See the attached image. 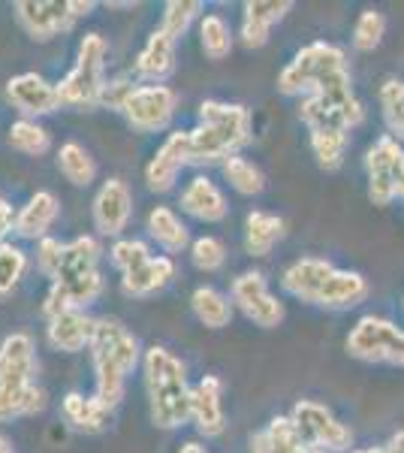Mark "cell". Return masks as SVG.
<instances>
[{"label": "cell", "instance_id": "1", "mask_svg": "<svg viewBox=\"0 0 404 453\" xmlns=\"http://www.w3.org/2000/svg\"><path fill=\"white\" fill-rule=\"evenodd\" d=\"M88 354H91L94 366V396L115 411L121 405L124 393H127V378L142 363L145 350L121 320L97 318V330H94V342Z\"/></svg>", "mask_w": 404, "mask_h": 453}, {"label": "cell", "instance_id": "2", "mask_svg": "<svg viewBox=\"0 0 404 453\" xmlns=\"http://www.w3.org/2000/svg\"><path fill=\"white\" fill-rule=\"evenodd\" d=\"M145 396L151 423L164 433L181 429L190 420V384L187 366L164 345H151L142 354Z\"/></svg>", "mask_w": 404, "mask_h": 453}, {"label": "cell", "instance_id": "3", "mask_svg": "<svg viewBox=\"0 0 404 453\" xmlns=\"http://www.w3.org/2000/svg\"><path fill=\"white\" fill-rule=\"evenodd\" d=\"M196 119L200 124L190 130V164L194 166L224 164L254 140L251 109L241 104L202 100Z\"/></svg>", "mask_w": 404, "mask_h": 453}, {"label": "cell", "instance_id": "4", "mask_svg": "<svg viewBox=\"0 0 404 453\" xmlns=\"http://www.w3.org/2000/svg\"><path fill=\"white\" fill-rule=\"evenodd\" d=\"M46 408V393L36 384V345L27 333L0 342V423L34 418Z\"/></svg>", "mask_w": 404, "mask_h": 453}, {"label": "cell", "instance_id": "5", "mask_svg": "<svg viewBox=\"0 0 404 453\" xmlns=\"http://www.w3.org/2000/svg\"><path fill=\"white\" fill-rule=\"evenodd\" d=\"M299 119L305 121L308 130H338V134H350L354 127L365 121V106L354 91V79L350 70L335 73L326 79L317 91L302 97L299 104Z\"/></svg>", "mask_w": 404, "mask_h": 453}, {"label": "cell", "instance_id": "6", "mask_svg": "<svg viewBox=\"0 0 404 453\" xmlns=\"http://www.w3.org/2000/svg\"><path fill=\"white\" fill-rule=\"evenodd\" d=\"M106 40L103 34H85L79 40L76 49V64L67 76L57 82V94H61V104L70 109H100V94L106 85Z\"/></svg>", "mask_w": 404, "mask_h": 453}, {"label": "cell", "instance_id": "7", "mask_svg": "<svg viewBox=\"0 0 404 453\" xmlns=\"http://www.w3.org/2000/svg\"><path fill=\"white\" fill-rule=\"evenodd\" d=\"M347 70V55L344 49H338L335 42H326V40H314L308 46L299 49L293 55V61L286 64L278 76V91L284 97H308L314 94L317 88L332 79L335 73Z\"/></svg>", "mask_w": 404, "mask_h": 453}, {"label": "cell", "instance_id": "8", "mask_svg": "<svg viewBox=\"0 0 404 453\" xmlns=\"http://www.w3.org/2000/svg\"><path fill=\"white\" fill-rule=\"evenodd\" d=\"M344 348L362 363H389V366L404 369V330L380 314L359 318L354 330L347 333Z\"/></svg>", "mask_w": 404, "mask_h": 453}, {"label": "cell", "instance_id": "9", "mask_svg": "<svg viewBox=\"0 0 404 453\" xmlns=\"http://www.w3.org/2000/svg\"><path fill=\"white\" fill-rule=\"evenodd\" d=\"M290 420H293V426H296V433L302 435L308 450L350 453V448H354V433H350V426L338 420L323 402L299 399L296 405L290 408Z\"/></svg>", "mask_w": 404, "mask_h": 453}, {"label": "cell", "instance_id": "10", "mask_svg": "<svg viewBox=\"0 0 404 453\" xmlns=\"http://www.w3.org/2000/svg\"><path fill=\"white\" fill-rule=\"evenodd\" d=\"M404 142L384 134L365 151V175H369V200L374 206H393L401 194Z\"/></svg>", "mask_w": 404, "mask_h": 453}, {"label": "cell", "instance_id": "11", "mask_svg": "<svg viewBox=\"0 0 404 453\" xmlns=\"http://www.w3.org/2000/svg\"><path fill=\"white\" fill-rule=\"evenodd\" d=\"M103 294V275L97 269H61L55 281H49V294L42 299V314L57 318L64 311H88Z\"/></svg>", "mask_w": 404, "mask_h": 453}, {"label": "cell", "instance_id": "12", "mask_svg": "<svg viewBox=\"0 0 404 453\" xmlns=\"http://www.w3.org/2000/svg\"><path fill=\"white\" fill-rule=\"evenodd\" d=\"M230 299L254 326H260V330H275V326H281L286 318L284 303L271 294L266 275L256 273V269L241 273L239 279H232Z\"/></svg>", "mask_w": 404, "mask_h": 453}, {"label": "cell", "instance_id": "13", "mask_svg": "<svg viewBox=\"0 0 404 453\" xmlns=\"http://www.w3.org/2000/svg\"><path fill=\"white\" fill-rule=\"evenodd\" d=\"M179 112V94L169 85H136L124 106V119L139 134H160Z\"/></svg>", "mask_w": 404, "mask_h": 453}, {"label": "cell", "instance_id": "14", "mask_svg": "<svg viewBox=\"0 0 404 453\" xmlns=\"http://www.w3.org/2000/svg\"><path fill=\"white\" fill-rule=\"evenodd\" d=\"M12 16L34 42H51L55 36L70 34L76 25L70 0H19L12 4Z\"/></svg>", "mask_w": 404, "mask_h": 453}, {"label": "cell", "instance_id": "15", "mask_svg": "<svg viewBox=\"0 0 404 453\" xmlns=\"http://www.w3.org/2000/svg\"><path fill=\"white\" fill-rule=\"evenodd\" d=\"M185 166H190V130H172L145 164V185L154 194H169Z\"/></svg>", "mask_w": 404, "mask_h": 453}, {"label": "cell", "instance_id": "16", "mask_svg": "<svg viewBox=\"0 0 404 453\" xmlns=\"http://www.w3.org/2000/svg\"><path fill=\"white\" fill-rule=\"evenodd\" d=\"M130 215H133V194H130L127 181L118 179V175L106 179L100 185V191L94 194V206H91V218L97 233L109 239H121V233L130 224Z\"/></svg>", "mask_w": 404, "mask_h": 453}, {"label": "cell", "instance_id": "17", "mask_svg": "<svg viewBox=\"0 0 404 453\" xmlns=\"http://www.w3.org/2000/svg\"><path fill=\"white\" fill-rule=\"evenodd\" d=\"M6 100L21 112V119H42V115L57 112L61 104V94L57 85L49 82L40 73H19L6 82Z\"/></svg>", "mask_w": 404, "mask_h": 453}, {"label": "cell", "instance_id": "18", "mask_svg": "<svg viewBox=\"0 0 404 453\" xmlns=\"http://www.w3.org/2000/svg\"><path fill=\"white\" fill-rule=\"evenodd\" d=\"M190 423L205 438H217L226 429L224 414V381L217 375H202L190 387Z\"/></svg>", "mask_w": 404, "mask_h": 453}, {"label": "cell", "instance_id": "19", "mask_svg": "<svg viewBox=\"0 0 404 453\" xmlns=\"http://www.w3.org/2000/svg\"><path fill=\"white\" fill-rule=\"evenodd\" d=\"M286 12H293V0H248L241 6L239 40L245 49H263L275 25H281Z\"/></svg>", "mask_w": 404, "mask_h": 453}, {"label": "cell", "instance_id": "20", "mask_svg": "<svg viewBox=\"0 0 404 453\" xmlns=\"http://www.w3.org/2000/svg\"><path fill=\"white\" fill-rule=\"evenodd\" d=\"M335 263L323 260V257H299L284 269L281 275V288L284 294H290L293 299H302L308 305H317V299L326 288V281L332 279Z\"/></svg>", "mask_w": 404, "mask_h": 453}, {"label": "cell", "instance_id": "21", "mask_svg": "<svg viewBox=\"0 0 404 453\" xmlns=\"http://www.w3.org/2000/svg\"><path fill=\"white\" fill-rule=\"evenodd\" d=\"M181 211H187L190 218L202 224H220L230 215V203H226L224 191L217 188V181H211L209 175H194L185 185V191L179 196Z\"/></svg>", "mask_w": 404, "mask_h": 453}, {"label": "cell", "instance_id": "22", "mask_svg": "<svg viewBox=\"0 0 404 453\" xmlns=\"http://www.w3.org/2000/svg\"><path fill=\"white\" fill-rule=\"evenodd\" d=\"M94 330H97V318L88 311H64L57 318L46 320V339L49 345L61 354H79L88 350L94 342Z\"/></svg>", "mask_w": 404, "mask_h": 453}, {"label": "cell", "instance_id": "23", "mask_svg": "<svg viewBox=\"0 0 404 453\" xmlns=\"http://www.w3.org/2000/svg\"><path fill=\"white\" fill-rule=\"evenodd\" d=\"M175 46H179V42H175L172 36H166L160 27H154L133 61L136 76L142 79L145 85H164L175 73Z\"/></svg>", "mask_w": 404, "mask_h": 453}, {"label": "cell", "instance_id": "24", "mask_svg": "<svg viewBox=\"0 0 404 453\" xmlns=\"http://www.w3.org/2000/svg\"><path fill=\"white\" fill-rule=\"evenodd\" d=\"M57 215H61L57 196L51 191H36L31 200L16 211V233L21 239L40 242V239L49 236V230L57 221Z\"/></svg>", "mask_w": 404, "mask_h": 453}, {"label": "cell", "instance_id": "25", "mask_svg": "<svg viewBox=\"0 0 404 453\" xmlns=\"http://www.w3.org/2000/svg\"><path fill=\"white\" fill-rule=\"evenodd\" d=\"M172 279H175V260L169 257V254H154L151 260H145L133 273L121 275V294L133 296V299H145V296L160 294Z\"/></svg>", "mask_w": 404, "mask_h": 453}, {"label": "cell", "instance_id": "26", "mask_svg": "<svg viewBox=\"0 0 404 453\" xmlns=\"http://www.w3.org/2000/svg\"><path fill=\"white\" fill-rule=\"evenodd\" d=\"M61 414L76 433H85V435L103 433V429L112 423V408L103 405L97 396H85V393H76V390L61 399Z\"/></svg>", "mask_w": 404, "mask_h": 453}, {"label": "cell", "instance_id": "27", "mask_svg": "<svg viewBox=\"0 0 404 453\" xmlns=\"http://www.w3.org/2000/svg\"><path fill=\"white\" fill-rule=\"evenodd\" d=\"M365 296H369V281H365L362 273H354V269H335L332 279L326 281V288H323V294L317 299V309L344 311V309L359 305Z\"/></svg>", "mask_w": 404, "mask_h": 453}, {"label": "cell", "instance_id": "28", "mask_svg": "<svg viewBox=\"0 0 404 453\" xmlns=\"http://www.w3.org/2000/svg\"><path fill=\"white\" fill-rule=\"evenodd\" d=\"M145 230H149V236L157 242L164 251L172 257V254H181L185 248H190V230L187 224L179 218V211L172 206H154L149 211V218H145Z\"/></svg>", "mask_w": 404, "mask_h": 453}, {"label": "cell", "instance_id": "29", "mask_svg": "<svg viewBox=\"0 0 404 453\" xmlns=\"http://www.w3.org/2000/svg\"><path fill=\"white\" fill-rule=\"evenodd\" d=\"M286 224L281 215H271V211L254 209L245 218V251L251 257H269L271 248L284 239Z\"/></svg>", "mask_w": 404, "mask_h": 453}, {"label": "cell", "instance_id": "30", "mask_svg": "<svg viewBox=\"0 0 404 453\" xmlns=\"http://www.w3.org/2000/svg\"><path fill=\"white\" fill-rule=\"evenodd\" d=\"M251 453H308L302 435L296 433L290 414H278L251 438Z\"/></svg>", "mask_w": 404, "mask_h": 453}, {"label": "cell", "instance_id": "31", "mask_svg": "<svg viewBox=\"0 0 404 453\" xmlns=\"http://www.w3.org/2000/svg\"><path fill=\"white\" fill-rule=\"evenodd\" d=\"M190 311H194V318L200 320L202 326H209V330H224V326H230L236 305H232V299L226 294H220L217 288L200 284V288L190 294Z\"/></svg>", "mask_w": 404, "mask_h": 453}, {"label": "cell", "instance_id": "32", "mask_svg": "<svg viewBox=\"0 0 404 453\" xmlns=\"http://www.w3.org/2000/svg\"><path fill=\"white\" fill-rule=\"evenodd\" d=\"M57 170H61V175L72 188H88L97 179V160H94V155L82 142L70 140L57 149Z\"/></svg>", "mask_w": 404, "mask_h": 453}, {"label": "cell", "instance_id": "33", "mask_svg": "<svg viewBox=\"0 0 404 453\" xmlns=\"http://www.w3.org/2000/svg\"><path fill=\"white\" fill-rule=\"evenodd\" d=\"M220 173H224V179L230 181L232 191L241 196H260L266 191V175H263V170L254 164V160H248L241 155L226 157L224 164H220Z\"/></svg>", "mask_w": 404, "mask_h": 453}, {"label": "cell", "instance_id": "34", "mask_svg": "<svg viewBox=\"0 0 404 453\" xmlns=\"http://www.w3.org/2000/svg\"><path fill=\"white\" fill-rule=\"evenodd\" d=\"M232 42L236 36L230 31V21H226L220 12H205L200 21V49L209 61H224L226 55L232 52Z\"/></svg>", "mask_w": 404, "mask_h": 453}, {"label": "cell", "instance_id": "35", "mask_svg": "<svg viewBox=\"0 0 404 453\" xmlns=\"http://www.w3.org/2000/svg\"><path fill=\"white\" fill-rule=\"evenodd\" d=\"M6 142H10L12 151L27 157H42L51 149V134L42 127L40 121L34 119H19L10 124V134H6Z\"/></svg>", "mask_w": 404, "mask_h": 453}, {"label": "cell", "instance_id": "36", "mask_svg": "<svg viewBox=\"0 0 404 453\" xmlns=\"http://www.w3.org/2000/svg\"><path fill=\"white\" fill-rule=\"evenodd\" d=\"M308 142H311V151H314V157H317L320 170H326V173L341 170L344 155H347V142H350L347 134H338V130H311Z\"/></svg>", "mask_w": 404, "mask_h": 453}, {"label": "cell", "instance_id": "37", "mask_svg": "<svg viewBox=\"0 0 404 453\" xmlns=\"http://www.w3.org/2000/svg\"><path fill=\"white\" fill-rule=\"evenodd\" d=\"M202 12V4L200 0H169L164 4V16H160V31L166 36H172L175 42L181 40L190 25H194V19Z\"/></svg>", "mask_w": 404, "mask_h": 453}, {"label": "cell", "instance_id": "38", "mask_svg": "<svg viewBox=\"0 0 404 453\" xmlns=\"http://www.w3.org/2000/svg\"><path fill=\"white\" fill-rule=\"evenodd\" d=\"M380 109H384V121L393 130V136L404 142V79L384 82V88H380Z\"/></svg>", "mask_w": 404, "mask_h": 453}, {"label": "cell", "instance_id": "39", "mask_svg": "<svg viewBox=\"0 0 404 453\" xmlns=\"http://www.w3.org/2000/svg\"><path fill=\"white\" fill-rule=\"evenodd\" d=\"M27 273V254L12 242H0V296L12 294Z\"/></svg>", "mask_w": 404, "mask_h": 453}, {"label": "cell", "instance_id": "40", "mask_svg": "<svg viewBox=\"0 0 404 453\" xmlns=\"http://www.w3.org/2000/svg\"><path fill=\"white\" fill-rule=\"evenodd\" d=\"M151 257H154L149 242H142V239H115L112 248H109V260H112V266L118 269L121 275L133 273V269H139Z\"/></svg>", "mask_w": 404, "mask_h": 453}, {"label": "cell", "instance_id": "41", "mask_svg": "<svg viewBox=\"0 0 404 453\" xmlns=\"http://www.w3.org/2000/svg\"><path fill=\"white\" fill-rule=\"evenodd\" d=\"M386 34V19L377 10H362L354 25V46L359 52H374V49L384 42Z\"/></svg>", "mask_w": 404, "mask_h": 453}, {"label": "cell", "instance_id": "42", "mask_svg": "<svg viewBox=\"0 0 404 453\" xmlns=\"http://www.w3.org/2000/svg\"><path fill=\"white\" fill-rule=\"evenodd\" d=\"M190 263H194L200 273H217L226 263V245L217 236H200L190 245Z\"/></svg>", "mask_w": 404, "mask_h": 453}, {"label": "cell", "instance_id": "43", "mask_svg": "<svg viewBox=\"0 0 404 453\" xmlns=\"http://www.w3.org/2000/svg\"><path fill=\"white\" fill-rule=\"evenodd\" d=\"M64 248H67V242L51 239V236L36 242V269H40L42 279L55 281L57 269H61V260H64Z\"/></svg>", "mask_w": 404, "mask_h": 453}, {"label": "cell", "instance_id": "44", "mask_svg": "<svg viewBox=\"0 0 404 453\" xmlns=\"http://www.w3.org/2000/svg\"><path fill=\"white\" fill-rule=\"evenodd\" d=\"M136 91L133 79H109L106 85H103V94H100V109H112V112H124V106H127L130 94Z\"/></svg>", "mask_w": 404, "mask_h": 453}, {"label": "cell", "instance_id": "45", "mask_svg": "<svg viewBox=\"0 0 404 453\" xmlns=\"http://www.w3.org/2000/svg\"><path fill=\"white\" fill-rule=\"evenodd\" d=\"M16 230V211H12L10 200L0 194V242H6V236Z\"/></svg>", "mask_w": 404, "mask_h": 453}, {"label": "cell", "instance_id": "46", "mask_svg": "<svg viewBox=\"0 0 404 453\" xmlns=\"http://www.w3.org/2000/svg\"><path fill=\"white\" fill-rule=\"evenodd\" d=\"M97 10V4L94 0H70V12H72V19H88L91 12Z\"/></svg>", "mask_w": 404, "mask_h": 453}, {"label": "cell", "instance_id": "47", "mask_svg": "<svg viewBox=\"0 0 404 453\" xmlns=\"http://www.w3.org/2000/svg\"><path fill=\"white\" fill-rule=\"evenodd\" d=\"M386 453H404V429H401V433H395L393 438H389Z\"/></svg>", "mask_w": 404, "mask_h": 453}, {"label": "cell", "instance_id": "48", "mask_svg": "<svg viewBox=\"0 0 404 453\" xmlns=\"http://www.w3.org/2000/svg\"><path fill=\"white\" fill-rule=\"evenodd\" d=\"M179 453H209V450H205L200 441H187V444H181Z\"/></svg>", "mask_w": 404, "mask_h": 453}, {"label": "cell", "instance_id": "49", "mask_svg": "<svg viewBox=\"0 0 404 453\" xmlns=\"http://www.w3.org/2000/svg\"><path fill=\"white\" fill-rule=\"evenodd\" d=\"M0 453H16V448H12V441L6 435H0Z\"/></svg>", "mask_w": 404, "mask_h": 453}, {"label": "cell", "instance_id": "50", "mask_svg": "<svg viewBox=\"0 0 404 453\" xmlns=\"http://www.w3.org/2000/svg\"><path fill=\"white\" fill-rule=\"evenodd\" d=\"M308 453H320V450H308ZM350 453H386V448H362V450H350Z\"/></svg>", "mask_w": 404, "mask_h": 453}, {"label": "cell", "instance_id": "51", "mask_svg": "<svg viewBox=\"0 0 404 453\" xmlns=\"http://www.w3.org/2000/svg\"><path fill=\"white\" fill-rule=\"evenodd\" d=\"M399 200L404 203V173H401V194H399Z\"/></svg>", "mask_w": 404, "mask_h": 453}]
</instances>
